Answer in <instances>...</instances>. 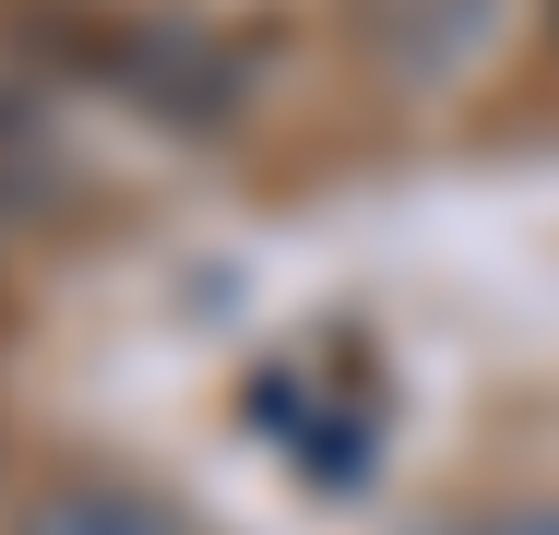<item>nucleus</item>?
<instances>
[{"mask_svg":"<svg viewBox=\"0 0 559 535\" xmlns=\"http://www.w3.org/2000/svg\"><path fill=\"white\" fill-rule=\"evenodd\" d=\"M369 36H381V60L393 72H452L476 36H488V0H369Z\"/></svg>","mask_w":559,"mask_h":535,"instance_id":"f257e3e1","label":"nucleus"},{"mask_svg":"<svg viewBox=\"0 0 559 535\" xmlns=\"http://www.w3.org/2000/svg\"><path fill=\"white\" fill-rule=\"evenodd\" d=\"M24 535H167V512L143 500V488H48Z\"/></svg>","mask_w":559,"mask_h":535,"instance_id":"f03ea898","label":"nucleus"},{"mask_svg":"<svg viewBox=\"0 0 559 535\" xmlns=\"http://www.w3.org/2000/svg\"><path fill=\"white\" fill-rule=\"evenodd\" d=\"M500 535H559V512H536V524H500Z\"/></svg>","mask_w":559,"mask_h":535,"instance_id":"7ed1b4c3","label":"nucleus"}]
</instances>
